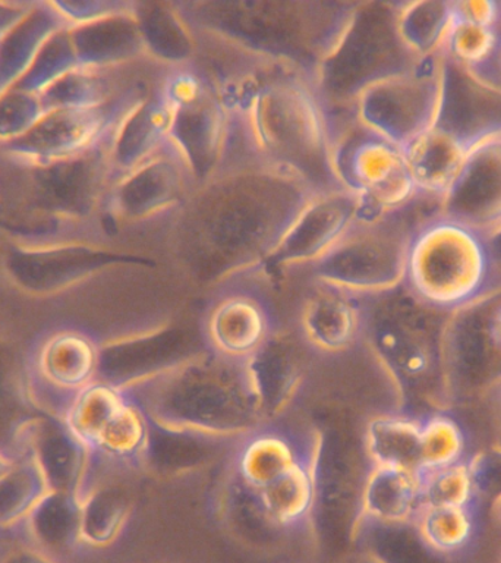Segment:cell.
<instances>
[{
    "instance_id": "6da1fadb",
    "label": "cell",
    "mask_w": 501,
    "mask_h": 563,
    "mask_svg": "<svg viewBox=\"0 0 501 563\" xmlns=\"http://www.w3.org/2000/svg\"><path fill=\"white\" fill-rule=\"evenodd\" d=\"M316 189L263 161L224 167L170 218L167 246L198 273L229 276L266 263Z\"/></svg>"
},
{
    "instance_id": "7a4b0ae2",
    "label": "cell",
    "mask_w": 501,
    "mask_h": 563,
    "mask_svg": "<svg viewBox=\"0 0 501 563\" xmlns=\"http://www.w3.org/2000/svg\"><path fill=\"white\" fill-rule=\"evenodd\" d=\"M109 143L68 161L34 163L0 152V232L11 244L108 245Z\"/></svg>"
},
{
    "instance_id": "3957f363",
    "label": "cell",
    "mask_w": 501,
    "mask_h": 563,
    "mask_svg": "<svg viewBox=\"0 0 501 563\" xmlns=\"http://www.w3.org/2000/svg\"><path fill=\"white\" fill-rule=\"evenodd\" d=\"M197 34L314 82L358 3L224 0L175 3Z\"/></svg>"
},
{
    "instance_id": "277c9868",
    "label": "cell",
    "mask_w": 501,
    "mask_h": 563,
    "mask_svg": "<svg viewBox=\"0 0 501 563\" xmlns=\"http://www.w3.org/2000/svg\"><path fill=\"white\" fill-rule=\"evenodd\" d=\"M245 132L259 161L292 172L316 191L338 188L330 166L332 122L310 78L277 70L259 92Z\"/></svg>"
},
{
    "instance_id": "5b68a950",
    "label": "cell",
    "mask_w": 501,
    "mask_h": 563,
    "mask_svg": "<svg viewBox=\"0 0 501 563\" xmlns=\"http://www.w3.org/2000/svg\"><path fill=\"white\" fill-rule=\"evenodd\" d=\"M490 272V250L468 224L443 216L413 232L404 280L426 306H468L486 288Z\"/></svg>"
},
{
    "instance_id": "8992f818",
    "label": "cell",
    "mask_w": 501,
    "mask_h": 563,
    "mask_svg": "<svg viewBox=\"0 0 501 563\" xmlns=\"http://www.w3.org/2000/svg\"><path fill=\"white\" fill-rule=\"evenodd\" d=\"M380 3H358L341 42L320 66L314 86L327 113L341 110L354 114L360 92L411 68L415 62L400 42L396 30V9Z\"/></svg>"
},
{
    "instance_id": "52a82bcc",
    "label": "cell",
    "mask_w": 501,
    "mask_h": 563,
    "mask_svg": "<svg viewBox=\"0 0 501 563\" xmlns=\"http://www.w3.org/2000/svg\"><path fill=\"white\" fill-rule=\"evenodd\" d=\"M219 356V355H218ZM175 374L170 398L158 404L154 420L167 430L204 434H246L257 429L264 412L255 394L248 363L219 356L215 369Z\"/></svg>"
},
{
    "instance_id": "ba28073f",
    "label": "cell",
    "mask_w": 501,
    "mask_h": 563,
    "mask_svg": "<svg viewBox=\"0 0 501 563\" xmlns=\"http://www.w3.org/2000/svg\"><path fill=\"white\" fill-rule=\"evenodd\" d=\"M330 166L338 188L359 200V219L394 213L415 197L417 188L403 150L347 117L332 126Z\"/></svg>"
},
{
    "instance_id": "9c48e42d",
    "label": "cell",
    "mask_w": 501,
    "mask_h": 563,
    "mask_svg": "<svg viewBox=\"0 0 501 563\" xmlns=\"http://www.w3.org/2000/svg\"><path fill=\"white\" fill-rule=\"evenodd\" d=\"M413 233L393 213L359 219L325 257L315 263L321 284L354 295H381L404 280Z\"/></svg>"
},
{
    "instance_id": "30bf717a",
    "label": "cell",
    "mask_w": 501,
    "mask_h": 563,
    "mask_svg": "<svg viewBox=\"0 0 501 563\" xmlns=\"http://www.w3.org/2000/svg\"><path fill=\"white\" fill-rule=\"evenodd\" d=\"M443 104V70L428 56L365 88L355 101L354 114L374 134L403 148L439 123Z\"/></svg>"
},
{
    "instance_id": "8fae6325",
    "label": "cell",
    "mask_w": 501,
    "mask_h": 563,
    "mask_svg": "<svg viewBox=\"0 0 501 563\" xmlns=\"http://www.w3.org/2000/svg\"><path fill=\"white\" fill-rule=\"evenodd\" d=\"M197 185L191 167L169 141L156 156L110 185L105 222L135 227L167 214L171 218Z\"/></svg>"
},
{
    "instance_id": "7c38bea8",
    "label": "cell",
    "mask_w": 501,
    "mask_h": 563,
    "mask_svg": "<svg viewBox=\"0 0 501 563\" xmlns=\"http://www.w3.org/2000/svg\"><path fill=\"white\" fill-rule=\"evenodd\" d=\"M154 87L97 108L47 110L29 134L2 145L0 152L34 163H55L81 156L108 141L126 110Z\"/></svg>"
},
{
    "instance_id": "4fadbf2b",
    "label": "cell",
    "mask_w": 501,
    "mask_h": 563,
    "mask_svg": "<svg viewBox=\"0 0 501 563\" xmlns=\"http://www.w3.org/2000/svg\"><path fill=\"white\" fill-rule=\"evenodd\" d=\"M359 200L343 188L315 192L299 211L267 264L314 266L358 222Z\"/></svg>"
},
{
    "instance_id": "5bb4252c",
    "label": "cell",
    "mask_w": 501,
    "mask_h": 563,
    "mask_svg": "<svg viewBox=\"0 0 501 563\" xmlns=\"http://www.w3.org/2000/svg\"><path fill=\"white\" fill-rule=\"evenodd\" d=\"M444 218L481 235L501 232V130L472 136L465 169L444 197Z\"/></svg>"
},
{
    "instance_id": "9a60e30c",
    "label": "cell",
    "mask_w": 501,
    "mask_h": 563,
    "mask_svg": "<svg viewBox=\"0 0 501 563\" xmlns=\"http://www.w3.org/2000/svg\"><path fill=\"white\" fill-rule=\"evenodd\" d=\"M169 108L174 113L170 141L191 167L197 184L204 183L226 166L231 141L227 113L211 86L196 99Z\"/></svg>"
},
{
    "instance_id": "2e32d148",
    "label": "cell",
    "mask_w": 501,
    "mask_h": 563,
    "mask_svg": "<svg viewBox=\"0 0 501 563\" xmlns=\"http://www.w3.org/2000/svg\"><path fill=\"white\" fill-rule=\"evenodd\" d=\"M160 81V79H158ZM174 113L157 86L135 101L114 126L109 143L110 179L122 178L169 144Z\"/></svg>"
},
{
    "instance_id": "e0dca14e",
    "label": "cell",
    "mask_w": 501,
    "mask_h": 563,
    "mask_svg": "<svg viewBox=\"0 0 501 563\" xmlns=\"http://www.w3.org/2000/svg\"><path fill=\"white\" fill-rule=\"evenodd\" d=\"M205 334L215 355L245 361L270 341V314L254 295H226L207 316Z\"/></svg>"
},
{
    "instance_id": "ac0fdd59",
    "label": "cell",
    "mask_w": 501,
    "mask_h": 563,
    "mask_svg": "<svg viewBox=\"0 0 501 563\" xmlns=\"http://www.w3.org/2000/svg\"><path fill=\"white\" fill-rule=\"evenodd\" d=\"M135 9L90 22L69 26L78 65L92 69H116L152 60L145 46Z\"/></svg>"
},
{
    "instance_id": "d6986e66",
    "label": "cell",
    "mask_w": 501,
    "mask_h": 563,
    "mask_svg": "<svg viewBox=\"0 0 501 563\" xmlns=\"http://www.w3.org/2000/svg\"><path fill=\"white\" fill-rule=\"evenodd\" d=\"M365 310L358 295L321 284L303 301L301 330L310 345L343 352L364 333Z\"/></svg>"
},
{
    "instance_id": "ffe728a7",
    "label": "cell",
    "mask_w": 501,
    "mask_h": 563,
    "mask_svg": "<svg viewBox=\"0 0 501 563\" xmlns=\"http://www.w3.org/2000/svg\"><path fill=\"white\" fill-rule=\"evenodd\" d=\"M470 141L472 136L466 139L437 123L403 147L417 191L446 197L465 169Z\"/></svg>"
},
{
    "instance_id": "44dd1931",
    "label": "cell",
    "mask_w": 501,
    "mask_h": 563,
    "mask_svg": "<svg viewBox=\"0 0 501 563\" xmlns=\"http://www.w3.org/2000/svg\"><path fill=\"white\" fill-rule=\"evenodd\" d=\"M319 452L308 451L301 460L267 487L255 493L263 517L276 528H298L314 508L319 488Z\"/></svg>"
},
{
    "instance_id": "7402d4cb",
    "label": "cell",
    "mask_w": 501,
    "mask_h": 563,
    "mask_svg": "<svg viewBox=\"0 0 501 563\" xmlns=\"http://www.w3.org/2000/svg\"><path fill=\"white\" fill-rule=\"evenodd\" d=\"M69 26L53 2H35L29 13L0 38V92L24 78L48 40Z\"/></svg>"
},
{
    "instance_id": "603a6c76",
    "label": "cell",
    "mask_w": 501,
    "mask_h": 563,
    "mask_svg": "<svg viewBox=\"0 0 501 563\" xmlns=\"http://www.w3.org/2000/svg\"><path fill=\"white\" fill-rule=\"evenodd\" d=\"M308 448H299L285 431L257 427L246 434L237 451V477L248 490L257 493L288 473Z\"/></svg>"
},
{
    "instance_id": "cb8c5ba5",
    "label": "cell",
    "mask_w": 501,
    "mask_h": 563,
    "mask_svg": "<svg viewBox=\"0 0 501 563\" xmlns=\"http://www.w3.org/2000/svg\"><path fill=\"white\" fill-rule=\"evenodd\" d=\"M136 15L153 62L166 68L191 64L197 53L196 33L175 3H138Z\"/></svg>"
},
{
    "instance_id": "d4e9b609",
    "label": "cell",
    "mask_w": 501,
    "mask_h": 563,
    "mask_svg": "<svg viewBox=\"0 0 501 563\" xmlns=\"http://www.w3.org/2000/svg\"><path fill=\"white\" fill-rule=\"evenodd\" d=\"M421 482L412 471L374 466L363 497V515L372 522L399 523L415 518Z\"/></svg>"
},
{
    "instance_id": "484cf974",
    "label": "cell",
    "mask_w": 501,
    "mask_h": 563,
    "mask_svg": "<svg viewBox=\"0 0 501 563\" xmlns=\"http://www.w3.org/2000/svg\"><path fill=\"white\" fill-rule=\"evenodd\" d=\"M99 358V347L91 338L74 330H64L44 342L40 364L44 376L56 386L79 391L90 385Z\"/></svg>"
},
{
    "instance_id": "4316f807",
    "label": "cell",
    "mask_w": 501,
    "mask_h": 563,
    "mask_svg": "<svg viewBox=\"0 0 501 563\" xmlns=\"http://www.w3.org/2000/svg\"><path fill=\"white\" fill-rule=\"evenodd\" d=\"M421 420L403 416L378 417L369 422L367 449L374 466L420 471Z\"/></svg>"
},
{
    "instance_id": "83f0119b",
    "label": "cell",
    "mask_w": 501,
    "mask_h": 563,
    "mask_svg": "<svg viewBox=\"0 0 501 563\" xmlns=\"http://www.w3.org/2000/svg\"><path fill=\"white\" fill-rule=\"evenodd\" d=\"M131 396L122 387L108 383H90L78 391L70 404L68 427L82 446L96 451L101 434Z\"/></svg>"
},
{
    "instance_id": "f1b7e54d",
    "label": "cell",
    "mask_w": 501,
    "mask_h": 563,
    "mask_svg": "<svg viewBox=\"0 0 501 563\" xmlns=\"http://www.w3.org/2000/svg\"><path fill=\"white\" fill-rule=\"evenodd\" d=\"M452 16V3H404L396 9V30L407 51L421 59L433 56L446 43Z\"/></svg>"
},
{
    "instance_id": "f546056e",
    "label": "cell",
    "mask_w": 501,
    "mask_h": 563,
    "mask_svg": "<svg viewBox=\"0 0 501 563\" xmlns=\"http://www.w3.org/2000/svg\"><path fill=\"white\" fill-rule=\"evenodd\" d=\"M422 543L431 552H461L475 532L474 506L421 505L413 518Z\"/></svg>"
},
{
    "instance_id": "4dcf8cb0",
    "label": "cell",
    "mask_w": 501,
    "mask_h": 563,
    "mask_svg": "<svg viewBox=\"0 0 501 563\" xmlns=\"http://www.w3.org/2000/svg\"><path fill=\"white\" fill-rule=\"evenodd\" d=\"M417 475L421 482V505L474 506L478 475L472 462L461 460L446 468Z\"/></svg>"
},
{
    "instance_id": "1f68e13d",
    "label": "cell",
    "mask_w": 501,
    "mask_h": 563,
    "mask_svg": "<svg viewBox=\"0 0 501 563\" xmlns=\"http://www.w3.org/2000/svg\"><path fill=\"white\" fill-rule=\"evenodd\" d=\"M464 430L452 417L435 413L422 420L421 462L417 473L446 468L465 460Z\"/></svg>"
},
{
    "instance_id": "d6a6232c",
    "label": "cell",
    "mask_w": 501,
    "mask_h": 563,
    "mask_svg": "<svg viewBox=\"0 0 501 563\" xmlns=\"http://www.w3.org/2000/svg\"><path fill=\"white\" fill-rule=\"evenodd\" d=\"M147 439V412L130 398L101 434L96 451L121 461H134L145 451Z\"/></svg>"
},
{
    "instance_id": "836d02e7",
    "label": "cell",
    "mask_w": 501,
    "mask_h": 563,
    "mask_svg": "<svg viewBox=\"0 0 501 563\" xmlns=\"http://www.w3.org/2000/svg\"><path fill=\"white\" fill-rule=\"evenodd\" d=\"M78 66L69 26H66L48 40L46 46L38 53L37 59L31 65L29 73L16 86L40 95Z\"/></svg>"
},
{
    "instance_id": "e575fe53",
    "label": "cell",
    "mask_w": 501,
    "mask_h": 563,
    "mask_svg": "<svg viewBox=\"0 0 501 563\" xmlns=\"http://www.w3.org/2000/svg\"><path fill=\"white\" fill-rule=\"evenodd\" d=\"M44 113L38 92L18 86L0 92V147L29 134Z\"/></svg>"
},
{
    "instance_id": "d590c367",
    "label": "cell",
    "mask_w": 501,
    "mask_h": 563,
    "mask_svg": "<svg viewBox=\"0 0 501 563\" xmlns=\"http://www.w3.org/2000/svg\"><path fill=\"white\" fill-rule=\"evenodd\" d=\"M444 46H447L457 60L469 66H479L494 55L499 47V33L492 26L474 24L453 15Z\"/></svg>"
},
{
    "instance_id": "8d00e7d4",
    "label": "cell",
    "mask_w": 501,
    "mask_h": 563,
    "mask_svg": "<svg viewBox=\"0 0 501 563\" xmlns=\"http://www.w3.org/2000/svg\"><path fill=\"white\" fill-rule=\"evenodd\" d=\"M69 26L90 24L104 18L119 15L135 9V2H116V0H59L53 2Z\"/></svg>"
},
{
    "instance_id": "74e56055",
    "label": "cell",
    "mask_w": 501,
    "mask_h": 563,
    "mask_svg": "<svg viewBox=\"0 0 501 563\" xmlns=\"http://www.w3.org/2000/svg\"><path fill=\"white\" fill-rule=\"evenodd\" d=\"M452 12L460 20L492 26V29H497L501 13L500 4L494 0H464V2L452 3Z\"/></svg>"
},
{
    "instance_id": "f35d334b",
    "label": "cell",
    "mask_w": 501,
    "mask_h": 563,
    "mask_svg": "<svg viewBox=\"0 0 501 563\" xmlns=\"http://www.w3.org/2000/svg\"><path fill=\"white\" fill-rule=\"evenodd\" d=\"M35 2H0V38L22 20Z\"/></svg>"
},
{
    "instance_id": "ab89813d",
    "label": "cell",
    "mask_w": 501,
    "mask_h": 563,
    "mask_svg": "<svg viewBox=\"0 0 501 563\" xmlns=\"http://www.w3.org/2000/svg\"><path fill=\"white\" fill-rule=\"evenodd\" d=\"M488 332H490L492 343L501 350V307L497 308L494 314H492L490 324H488Z\"/></svg>"
},
{
    "instance_id": "60d3db41",
    "label": "cell",
    "mask_w": 501,
    "mask_h": 563,
    "mask_svg": "<svg viewBox=\"0 0 501 563\" xmlns=\"http://www.w3.org/2000/svg\"><path fill=\"white\" fill-rule=\"evenodd\" d=\"M494 510L497 518H499V521L501 522V496L496 501Z\"/></svg>"
}]
</instances>
